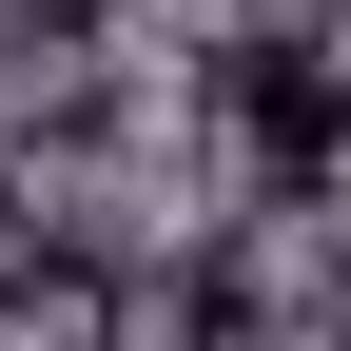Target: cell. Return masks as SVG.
Listing matches in <instances>:
<instances>
[{
  "label": "cell",
  "mask_w": 351,
  "mask_h": 351,
  "mask_svg": "<svg viewBox=\"0 0 351 351\" xmlns=\"http://www.w3.org/2000/svg\"><path fill=\"white\" fill-rule=\"evenodd\" d=\"M234 117H254V156H274V176H313V156L351 137V98L313 78V39H254V59H234Z\"/></svg>",
  "instance_id": "1"
}]
</instances>
